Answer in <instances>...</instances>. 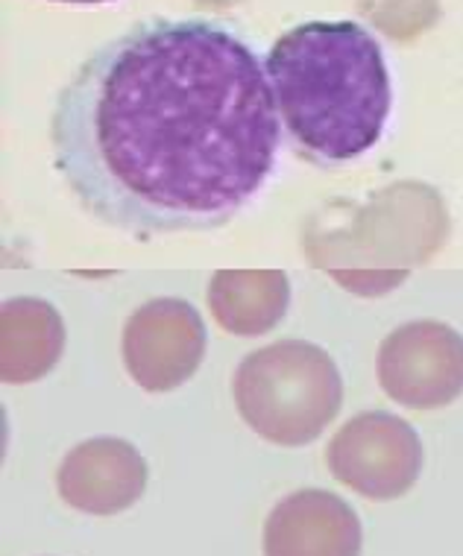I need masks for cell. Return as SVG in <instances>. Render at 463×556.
<instances>
[{"instance_id":"obj_1","label":"cell","mask_w":463,"mask_h":556,"mask_svg":"<svg viewBox=\"0 0 463 556\" xmlns=\"http://www.w3.org/2000/svg\"><path fill=\"white\" fill-rule=\"evenodd\" d=\"M53 164L91 217L138 240L212 231L279 155L259 53L221 21L153 18L107 41L59 91Z\"/></svg>"},{"instance_id":"obj_2","label":"cell","mask_w":463,"mask_h":556,"mask_svg":"<svg viewBox=\"0 0 463 556\" xmlns=\"http://www.w3.org/2000/svg\"><path fill=\"white\" fill-rule=\"evenodd\" d=\"M264 67L279 121L311 159L347 164L381 141L393 79L385 48L364 24H300L276 39Z\"/></svg>"},{"instance_id":"obj_3","label":"cell","mask_w":463,"mask_h":556,"mask_svg":"<svg viewBox=\"0 0 463 556\" xmlns=\"http://www.w3.org/2000/svg\"><path fill=\"white\" fill-rule=\"evenodd\" d=\"M232 395L261 440L302 448L338 416L343 378L326 349L309 340H279L243 357L232 378Z\"/></svg>"},{"instance_id":"obj_4","label":"cell","mask_w":463,"mask_h":556,"mask_svg":"<svg viewBox=\"0 0 463 556\" xmlns=\"http://www.w3.org/2000/svg\"><path fill=\"white\" fill-rule=\"evenodd\" d=\"M124 366L147 393H171L191 381L205 355V326L185 299H153L124 326Z\"/></svg>"},{"instance_id":"obj_5","label":"cell","mask_w":463,"mask_h":556,"mask_svg":"<svg viewBox=\"0 0 463 556\" xmlns=\"http://www.w3.org/2000/svg\"><path fill=\"white\" fill-rule=\"evenodd\" d=\"M326 463L343 486L364 498H399L420 471V442L396 416L361 413L331 437Z\"/></svg>"},{"instance_id":"obj_6","label":"cell","mask_w":463,"mask_h":556,"mask_svg":"<svg viewBox=\"0 0 463 556\" xmlns=\"http://www.w3.org/2000/svg\"><path fill=\"white\" fill-rule=\"evenodd\" d=\"M57 486L68 507L88 516H115L145 495L147 463L133 442L95 437L65 454Z\"/></svg>"},{"instance_id":"obj_7","label":"cell","mask_w":463,"mask_h":556,"mask_svg":"<svg viewBox=\"0 0 463 556\" xmlns=\"http://www.w3.org/2000/svg\"><path fill=\"white\" fill-rule=\"evenodd\" d=\"M361 521L335 492L300 490L264 525V556H361Z\"/></svg>"},{"instance_id":"obj_8","label":"cell","mask_w":463,"mask_h":556,"mask_svg":"<svg viewBox=\"0 0 463 556\" xmlns=\"http://www.w3.org/2000/svg\"><path fill=\"white\" fill-rule=\"evenodd\" d=\"M458 345L449 331L428 323L399 328L378 352V381L390 399L402 404H437L452 399L449 355ZM461 349V345H458Z\"/></svg>"},{"instance_id":"obj_9","label":"cell","mask_w":463,"mask_h":556,"mask_svg":"<svg viewBox=\"0 0 463 556\" xmlns=\"http://www.w3.org/2000/svg\"><path fill=\"white\" fill-rule=\"evenodd\" d=\"M65 326L45 299H7L0 311V378L7 384L39 381L59 364Z\"/></svg>"},{"instance_id":"obj_10","label":"cell","mask_w":463,"mask_h":556,"mask_svg":"<svg viewBox=\"0 0 463 556\" xmlns=\"http://www.w3.org/2000/svg\"><path fill=\"white\" fill-rule=\"evenodd\" d=\"M290 281L281 269H223L209 281L212 317L229 334H267L285 319Z\"/></svg>"},{"instance_id":"obj_11","label":"cell","mask_w":463,"mask_h":556,"mask_svg":"<svg viewBox=\"0 0 463 556\" xmlns=\"http://www.w3.org/2000/svg\"><path fill=\"white\" fill-rule=\"evenodd\" d=\"M53 3H68V7H103V3H115V0H53Z\"/></svg>"}]
</instances>
